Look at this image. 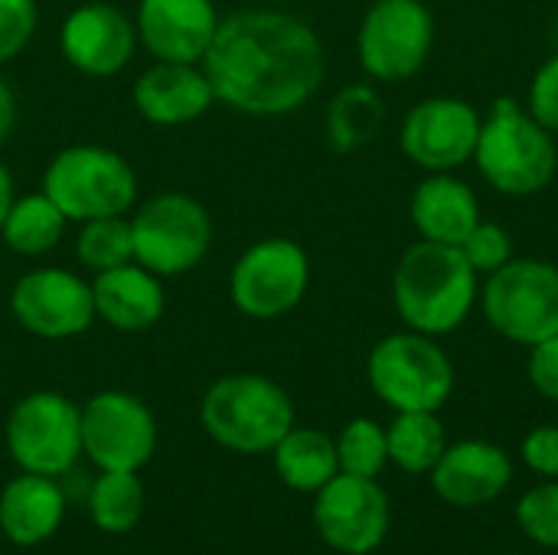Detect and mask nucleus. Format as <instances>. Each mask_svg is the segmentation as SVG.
Masks as SVG:
<instances>
[{
  "label": "nucleus",
  "mask_w": 558,
  "mask_h": 555,
  "mask_svg": "<svg viewBox=\"0 0 558 555\" xmlns=\"http://www.w3.org/2000/svg\"><path fill=\"white\" fill-rule=\"evenodd\" d=\"M199 65L213 82L216 101L248 118H288L327 79V52L317 29L281 7H248L222 16Z\"/></svg>",
  "instance_id": "obj_1"
},
{
  "label": "nucleus",
  "mask_w": 558,
  "mask_h": 555,
  "mask_svg": "<svg viewBox=\"0 0 558 555\" xmlns=\"http://www.w3.org/2000/svg\"><path fill=\"white\" fill-rule=\"evenodd\" d=\"M481 301V275L461 245L418 239L402 252L392 272V307L409 330L448 337Z\"/></svg>",
  "instance_id": "obj_2"
},
{
  "label": "nucleus",
  "mask_w": 558,
  "mask_h": 555,
  "mask_svg": "<svg viewBox=\"0 0 558 555\" xmlns=\"http://www.w3.org/2000/svg\"><path fill=\"white\" fill-rule=\"evenodd\" d=\"M484 183L510 200H526L553 186L558 173V141L523 101L494 98L481 121L474 160Z\"/></svg>",
  "instance_id": "obj_3"
},
{
  "label": "nucleus",
  "mask_w": 558,
  "mask_h": 555,
  "mask_svg": "<svg viewBox=\"0 0 558 555\" xmlns=\"http://www.w3.org/2000/svg\"><path fill=\"white\" fill-rule=\"evenodd\" d=\"M199 425L235 455H265L294 429V402L268 376L229 373L203 393Z\"/></svg>",
  "instance_id": "obj_4"
},
{
  "label": "nucleus",
  "mask_w": 558,
  "mask_h": 555,
  "mask_svg": "<svg viewBox=\"0 0 558 555\" xmlns=\"http://www.w3.org/2000/svg\"><path fill=\"white\" fill-rule=\"evenodd\" d=\"M366 379L392 412H438L458 386L454 363L438 337L409 327L369 350Z\"/></svg>",
  "instance_id": "obj_5"
},
{
  "label": "nucleus",
  "mask_w": 558,
  "mask_h": 555,
  "mask_svg": "<svg viewBox=\"0 0 558 555\" xmlns=\"http://www.w3.org/2000/svg\"><path fill=\"white\" fill-rule=\"evenodd\" d=\"M43 193L69 222L128 216L137 203V173L111 147L72 144L46 164Z\"/></svg>",
  "instance_id": "obj_6"
},
{
  "label": "nucleus",
  "mask_w": 558,
  "mask_h": 555,
  "mask_svg": "<svg viewBox=\"0 0 558 555\" xmlns=\"http://www.w3.org/2000/svg\"><path fill=\"white\" fill-rule=\"evenodd\" d=\"M487 324L510 343L536 347L558 337V265L549 258H510L481 285Z\"/></svg>",
  "instance_id": "obj_7"
},
{
  "label": "nucleus",
  "mask_w": 558,
  "mask_h": 555,
  "mask_svg": "<svg viewBox=\"0 0 558 555\" xmlns=\"http://www.w3.org/2000/svg\"><path fill=\"white\" fill-rule=\"evenodd\" d=\"M134 262L157 278H180L213 249V216L190 193H157L131 216Z\"/></svg>",
  "instance_id": "obj_8"
},
{
  "label": "nucleus",
  "mask_w": 558,
  "mask_h": 555,
  "mask_svg": "<svg viewBox=\"0 0 558 555\" xmlns=\"http://www.w3.org/2000/svg\"><path fill=\"white\" fill-rule=\"evenodd\" d=\"M435 46V16L425 0H373L356 29V59L366 79L396 85L418 75Z\"/></svg>",
  "instance_id": "obj_9"
},
{
  "label": "nucleus",
  "mask_w": 558,
  "mask_h": 555,
  "mask_svg": "<svg viewBox=\"0 0 558 555\" xmlns=\"http://www.w3.org/2000/svg\"><path fill=\"white\" fill-rule=\"evenodd\" d=\"M311 288V258L301 242L268 236L252 242L229 272V301L248 321L291 314Z\"/></svg>",
  "instance_id": "obj_10"
},
{
  "label": "nucleus",
  "mask_w": 558,
  "mask_h": 555,
  "mask_svg": "<svg viewBox=\"0 0 558 555\" xmlns=\"http://www.w3.org/2000/svg\"><path fill=\"white\" fill-rule=\"evenodd\" d=\"M3 435L20 471L62 478L82 458V409L52 389L29 393L10 409Z\"/></svg>",
  "instance_id": "obj_11"
},
{
  "label": "nucleus",
  "mask_w": 558,
  "mask_h": 555,
  "mask_svg": "<svg viewBox=\"0 0 558 555\" xmlns=\"http://www.w3.org/2000/svg\"><path fill=\"white\" fill-rule=\"evenodd\" d=\"M484 114L458 95H432L409 108L399 150L425 173H454L474 160Z\"/></svg>",
  "instance_id": "obj_12"
},
{
  "label": "nucleus",
  "mask_w": 558,
  "mask_h": 555,
  "mask_svg": "<svg viewBox=\"0 0 558 555\" xmlns=\"http://www.w3.org/2000/svg\"><path fill=\"white\" fill-rule=\"evenodd\" d=\"M157 451V419L144 399L105 389L82 406V455L98 471H141Z\"/></svg>",
  "instance_id": "obj_13"
},
{
  "label": "nucleus",
  "mask_w": 558,
  "mask_h": 555,
  "mask_svg": "<svg viewBox=\"0 0 558 555\" xmlns=\"http://www.w3.org/2000/svg\"><path fill=\"white\" fill-rule=\"evenodd\" d=\"M13 321L39 340H72L95 324L92 281L69 268H33L10 288Z\"/></svg>",
  "instance_id": "obj_14"
},
{
  "label": "nucleus",
  "mask_w": 558,
  "mask_h": 555,
  "mask_svg": "<svg viewBox=\"0 0 558 555\" xmlns=\"http://www.w3.org/2000/svg\"><path fill=\"white\" fill-rule=\"evenodd\" d=\"M389 497L373 478L337 474L314 494V523L330 550L343 555L376 553L389 533Z\"/></svg>",
  "instance_id": "obj_15"
},
{
  "label": "nucleus",
  "mask_w": 558,
  "mask_h": 555,
  "mask_svg": "<svg viewBox=\"0 0 558 555\" xmlns=\"http://www.w3.org/2000/svg\"><path fill=\"white\" fill-rule=\"evenodd\" d=\"M137 29L134 20L105 0L78 3L65 13L59 26V52L62 59L88 79H111L121 75L134 52H137Z\"/></svg>",
  "instance_id": "obj_16"
},
{
  "label": "nucleus",
  "mask_w": 558,
  "mask_h": 555,
  "mask_svg": "<svg viewBox=\"0 0 558 555\" xmlns=\"http://www.w3.org/2000/svg\"><path fill=\"white\" fill-rule=\"evenodd\" d=\"M219 10L213 0H137V43L160 62H203L209 52Z\"/></svg>",
  "instance_id": "obj_17"
},
{
  "label": "nucleus",
  "mask_w": 558,
  "mask_h": 555,
  "mask_svg": "<svg viewBox=\"0 0 558 555\" xmlns=\"http://www.w3.org/2000/svg\"><path fill=\"white\" fill-rule=\"evenodd\" d=\"M131 101L147 124L180 128V124L199 121L216 105V92L199 62L154 59V65H147L134 79Z\"/></svg>",
  "instance_id": "obj_18"
},
{
  "label": "nucleus",
  "mask_w": 558,
  "mask_h": 555,
  "mask_svg": "<svg viewBox=\"0 0 558 555\" xmlns=\"http://www.w3.org/2000/svg\"><path fill=\"white\" fill-rule=\"evenodd\" d=\"M513 481L510 455L484 438H464L448 445L438 464L432 468L435 494L451 507H484L494 504Z\"/></svg>",
  "instance_id": "obj_19"
},
{
  "label": "nucleus",
  "mask_w": 558,
  "mask_h": 555,
  "mask_svg": "<svg viewBox=\"0 0 558 555\" xmlns=\"http://www.w3.org/2000/svg\"><path fill=\"white\" fill-rule=\"evenodd\" d=\"M95 298V321H105L111 330L121 334H141L160 324L167 311L163 278L147 272L137 262L98 272L92 281Z\"/></svg>",
  "instance_id": "obj_20"
},
{
  "label": "nucleus",
  "mask_w": 558,
  "mask_h": 555,
  "mask_svg": "<svg viewBox=\"0 0 558 555\" xmlns=\"http://www.w3.org/2000/svg\"><path fill=\"white\" fill-rule=\"evenodd\" d=\"M409 219L422 239L461 245L484 216L474 186L458 173H425L412 190Z\"/></svg>",
  "instance_id": "obj_21"
},
{
  "label": "nucleus",
  "mask_w": 558,
  "mask_h": 555,
  "mask_svg": "<svg viewBox=\"0 0 558 555\" xmlns=\"http://www.w3.org/2000/svg\"><path fill=\"white\" fill-rule=\"evenodd\" d=\"M65 517V494L56 484V478L46 474H26L13 478L0 491V533L13 546H43L56 536Z\"/></svg>",
  "instance_id": "obj_22"
},
{
  "label": "nucleus",
  "mask_w": 558,
  "mask_h": 555,
  "mask_svg": "<svg viewBox=\"0 0 558 555\" xmlns=\"http://www.w3.org/2000/svg\"><path fill=\"white\" fill-rule=\"evenodd\" d=\"M275 474L284 487L298 494H317L327 481L340 474L337 458V438H330L320 429H301L294 425L275 448Z\"/></svg>",
  "instance_id": "obj_23"
},
{
  "label": "nucleus",
  "mask_w": 558,
  "mask_h": 555,
  "mask_svg": "<svg viewBox=\"0 0 558 555\" xmlns=\"http://www.w3.org/2000/svg\"><path fill=\"white\" fill-rule=\"evenodd\" d=\"M386 124V101L379 95V88L373 82H350L343 85L330 105H327V118H324V131H327V144L337 154H356L366 144H373L379 137Z\"/></svg>",
  "instance_id": "obj_24"
},
{
  "label": "nucleus",
  "mask_w": 558,
  "mask_h": 555,
  "mask_svg": "<svg viewBox=\"0 0 558 555\" xmlns=\"http://www.w3.org/2000/svg\"><path fill=\"white\" fill-rule=\"evenodd\" d=\"M69 219L62 216V209L43 193H26V196H13L3 226H0V242L23 258H39L49 255L62 236H65Z\"/></svg>",
  "instance_id": "obj_25"
},
{
  "label": "nucleus",
  "mask_w": 558,
  "mask_h": 555,
  "mask_svg": "<svg viewBox=\"0 0 558 555\" xmlns=\"http://www.w3.org/2000/svg\"><path fill=\"white\" fill-rule=\"evenodd\" d=\"M389 464L405 474H432L438 458L448 448L445 425L438 412H396L392 425L386 429Z\"/></svg>",
  "instance_id": "obj_26"
},
{
  "label": "nucleus",
  "mask_w": 558,
  "mask_h": 555,
  "mask_svg": "<svg viewBox=\"0 0 558 555\" xmlns=\"http://www.w3.org/2000/svg\"><path fill=\"white\" fill-rule=\"evenodd\" d=\"M88 514L101 533H128L144 517V484L137 471H101L88 491Z\"/></svg>",
  "instance_id": "obj_27"
},
{
  "label": "nucleus",
  "mask_w": 558,
  "mask_h": 555,
  "mask_svg": "<svg viewBox=\"0 0 558 555\" xmlns=\"http://www.w3.org/2000/svg\"><path fill=\"white\" fill-rule=\"evenodd\" d=\"M75 258H78V265L88 268L92 275L134 262L131 219H128V216H105V219L78 222Z\"/></svg>",
  "instance_id": "obj_28"
},
{
  "label": "nucleus",
  "mask_w": 558,
  "mask_h": 555,
  "mask_svg": "<svg viewBox=\"0 0 558 555\" xmlns=\"http://www.w3.org/2000/svg\"><path fill=\"white\" fill-rule=\"evenodd\" d=\"M340 471L353 478H379L389 464L386 429L373 419H353L337 438Z\"/></svg>",
  "instance_id": "obj_29"
},
{
  "label": "nucleus",
  "mask_w": 558,
  "mask_h": 555,
  "mask_svg": "<svg viewBox=\"0 0 558 555\" xmlns=\"http://www.w3.org/2000/svg\"><path fill=\"white\" fill-rule=\"evenodd\" d=\"M517 523L533 543H539L546 550H558V478L520 497Z\"/></svg>",
  "instance_id": "obj_30"
},
{
  "label": "nucleus",
  "mask_w": 558,
  "mask_h": 555,
  "mask_svg": "<svg viewBox=\"0 0 558 555\" xmlns=\"http://www.w3.org/2000/svg\"><path fill=\"white\" fill-rule=\"evenodd\" d=\"M461 252H464V258L471 262V268H474L481 278H487V275L500 272V268L513 258V236H510L507 226L490 222V219H481V222L471 229V236L461 242Z\"/></svg>",
  "instance_id": "obj_31"
},
{
  "label": "nucleus",
  "mask_w": 558,
  "mask_h": 555,
  "mask_svg": "<svg viewBox=\"0 0 558 555\" xmlns=\"http://www.w3.org/2000/svg\"><path fill=\"white\" fill-rule=\"evenodd\" d=\"M39 29L36 0H0V65L26 52Z\"/></svg>",
  "instance_id": "obj_32"
},
{
  "label": "nucleus",
  "mask_w": 558,
  "mask_h": 555,
  "mask_svg": "<svg viewBox=\"0 0 558 555\" xmlns=\"http://www.w3.org/2000/svg\"><path fill=\"white\" fill-rule=\"evenodd\" d=\"M526 111L558 137V52H553L533 75L526 92Z\"/></svg>",
  "instance_id": "obj_33"
},
{
  "label": "nucleus",
  "mask_w": 558,
  "mask_h": 555,
  "mask_svg": "<svg viewBox=\"0 0 558 555\" xmlns=\"http://www.w3.org/2000/svg\"><path fill=\"white\" fill-rule=\"evenodd\" d=\"M520 458L523 464L546 478V481H556L558 478V425H536L523 445H520Z\"/></svg>",
  "instance_id": "obj_34"
},
{
  "label": "nucleus",
  "mask_w": 558,
  "mask_h": 555,
  "mask_svg": "<svg viewBox=\"0 0 558 555\" xmlns=\"http://www.w3.org/2000/svg\"><path fill=\"white\" fill-rule=\"evenodd\" d=\"M526 376H530V386L543 399L558 402V337H549V340L530 347Z\"/></svg>",
  "instance_id": "obj_35"
},
{
  "label": "nucleus",
  "mask_w": 558,
  "mask_h": 555,
  "mask_svg": "<svg viewBox=\"0 0 558 555\" xmlns=\"http://www.w3.org/2000/svg\"><path fill=\"white\" fill-rule=\"evenodd\" d=\"M13 128H16V92H13V85L0 75V147L10 141Z\"/></svg>",
  "instance_id": "obj_36"
},
{
  "label": "nucleus",
  "mask_w": 558,
  "mask_h": 555,
  "mask_svg": "<svg viewBox=\"0 0 558 555\" xmlns=\"http://www.w3.org/2000/svg\"><path fill=\"white\" fill-rule=\"evenodd\" d=\"M13 173H10V167L0 160V226H3V216H7V209H10V203H13Z\"/></svg>",
  "instance_id": "obj_37"
},
{
  "label": "nucleus",
  "mask_w": 558,
  "mask_h": 555,
  "mask_svg": "<svg viewBox=\"0 0 558 555\" xmlns=\"http://www.w3.org/2000/svg\"><path fill=\"white\" fill-rule=\"evenodd\" d=\"M500 555H513V553H500Z\"/></svg>",
  "instance_id": "obj_38"
}]
</instances>
